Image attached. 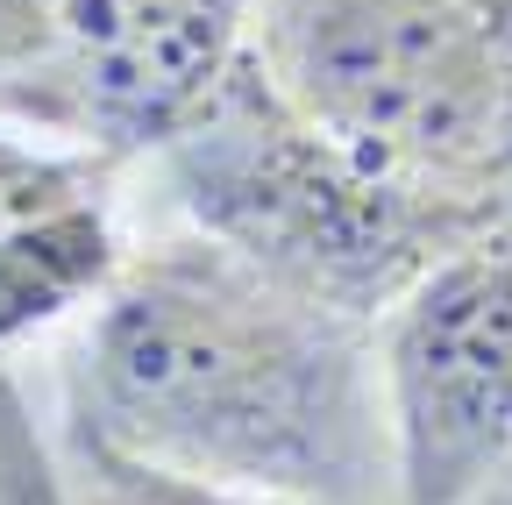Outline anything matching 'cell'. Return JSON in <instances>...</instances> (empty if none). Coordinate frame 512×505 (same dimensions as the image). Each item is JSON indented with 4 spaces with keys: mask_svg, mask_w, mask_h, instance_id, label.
<instances>
[{
    "mask_svg": "<svg viewBox=\"0 0 512 505\" xmlns=\"http://www.w3.org/2000/svg\"><path fill=\"white\" fill-rule=\"evenodd\" d=\"M242 50L456 249L512 242V0H249Z\"/></svg>",
    "mask_w": 512,
    "mask_h": 505,
    "instance_id": "7a4b0ae2",
    "label": "cell"
},
{
    "mask_svg": "<svg viewBox=\"0 0 512 505\" xmlns=\"http://www.w3.org/2000/svg\"><path fill=\"white\" fill-rule=\"evenodd\" d=\"M399 505H477L512 463V242L441 257L377 321Z\"/></svg>",
    "mask_w": 512,
    "mask_h": 505,
    "instance_id": "5b68a950",
    "label": "cell"
},
{
    "mask_svg": "<svg viewBox=\"0 0 512 505\" xmlns=\"http://www.w3.org/2000/svg\"><path fill=\"white\" fill-rule=\"evenodd\" d=\"M114 164L0 129V342L86 306L114 264Z\"/></svg>",
    "mask_w": 512,
    "mask_h": 505,
    "instance_id": "8992f818",
    "label": "cell"
},
{
    "mask_svg": "<svg viewBox=\"0 0 512 505\" xmlns=\"http://www.w3.org/2000/svg\"><path fill=\"white\" fill-rule=\"evenodd\" d=\"M64 505H285V498H249V491H221V484H192L171 470H150L136 456L93 441L86 427L64 420V463H57Z\"/></svg>",
    "mask_w": 512,
    "mask_h": 505,
    "instance_id": "52a82bcc",
    "label": "cell"
},
{
    "mask_svg": "<svg viewBox=\"0 0 512 505\" xmlns=\"http://www.w3.org/2000/svg\"><path fill=\"white\" fill-rule=\"evenodd\" d=\"M249 0H0V121L157 157L242 57Z\"/></svg>",
    "mask_w": 512,
    "mask_h": 505,
    "instance_id": "277c9868",
    "label": "cell"
},
{
    "mask_svg": "<svg viewBox=\"0 0 512 505\" xmlns=\"http://www.w3.org/2000/svg\"><path fill=\"white\" fill-rule=\"evenodd\" d=\"M64 370V420L150 470L285 505H399L377 328L185 228L121 257Z\"/></svg>",
    "mask_w": 512,
    "mask_h": 505,
    "instance_id": "6da1fadb",
    "label": "cell"
},
{
    "mask_svg": "<svg viewBox=\"0 0 512 505\" xmlns=\"http://www.w3.org/2000/svg\"><path fill=\"white\" fill-rule=\"evenodd\" d=\"M157 157L200 235L363 328H377L441 257H463L441 221L299 121L249 65V50Z\"/></svg>",
    "mask_w": 512,
    "mask_h": 505,
    "instance_id": "3957f363",
    "label": "cell"
},
{
    "mask_svg": "<svg viewBox=\"0 0 512 505\" xmlns=\"http://www.w3.org/2000/svg\"><path fill=\"white\" fill-rule=\"evenodd\" d=\"M477 505H512V463H505V470L484 484V498H477Z\"/></svg>",
    "mask_w": 512,
    "mask_h": 505,
    "instance_id": "ba28073f",
    "label": "cell"
}]
</instances>
